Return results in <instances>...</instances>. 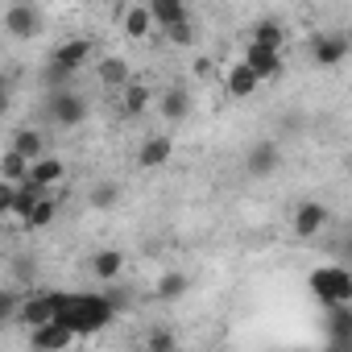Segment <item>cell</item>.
Returning a JSON list of instances; mask_svg holds the SVG:
<instances>
[{
	"label": "cell",
	"instance_id": "cell-10",
	"mask_svg": "<svg viewBox=\"0 0 352 352\" xmlns=\"http://www.w3.org/2000/svg\"><path fill=\"white\" fill-rule=\"evenodd\" d=\"M46 319H54V294L46 290V294H25L21 302H17V323L30 331V327H38V323H46Z\"/></svg>",
	"mask_w": 352,
	"mask_h": 352
},
{
	"label": "cell",
	"instance_id": "cell-2",
	"mask_svg": "<svg viewBox=\"0 0 352 352\" xmlns=\"http://www.w3.org/2000/svg\"><path fill=\"white\" fill-rule=\"evenodd\" d=\"M307 286H311V294H315L323 307H331V302H352V274H348L344 265H319V270H311V274H307Z\"/></svg>",
	"mask_w": 352,
	"mask_h": 352
},
{
	"label": "cell",
	"instance_id": "cell-8",
	"mask_svg": "<svg viewBox=\"0 0 352 352\" xmlns=\"http://www.w3.org/2000/svg\"><path fill=\"white\" fill-rule=\"evenodd\" d=\"M63 179H67V162H63L58 153H38V157L30 162V174H25V183H34V187H42V191L63 187Z\"/></svg>",
	"mask_w": 352,
	"mask_h": 352
},
{
	"label": "cell",
	"instance_id": "cell-24",
	"mask_svg": "<svg viewBox=\"0 0 352 352\" xmlns=\"http://www.w3.org/2000/svg\"><path fill=\"white\" fill-rule=\"evenodd\" d=\"M25 174H30V157H21L17 149L0 153V179L5 183H25Z\"/></svg>",
	"mask_w": 352,
	"mask_h": 352
},
{
	"label": "cell",
	"instance_id": "cell-7",
	"mask_svg": "<svg viewBox=\"0 0 352 352\" xmlns=\"http://www.w3.org/2000/svg\"><path fill=\"white\" fill-rule=\"evenodd\" d=\"M79 336L67 327V323H58V319H46V323H38V327H30V348H38V352H63V348H71Z\"/></svg>",
	"mask_w": 352,
	"mask_h": 352
},
{
	"label": "cell",
	"instance_id": "cell-31",
	"mask_svg": "<svg viewBox=\"0 0 352 352\" xmlns=\"http://www.w3.org/2000/svg\"><path fill=\"white\" fill-rule=\"evenodd\" d=\"M149 348H157V352H170V348H179V340H174L170 331H149V340H145Z\"/></svg>",
	"mask_w": 352,
	"mask_h": 352
},
{
	"label": "cell",
	"instance_id": "cell-28",
	"mask_svg": "<svg viewBox=\"0 0 352 352\" xmlns=\"http://www.w3.org/2000/svg\"><path fill=\"white\" fill-rule=\"evenodd\" d=\"M162 38H166L170 46H179V50L195 46V25H191V17H183V21H174V25H166V30H162Z\"/></svg>",
	"mask_w": 352,
	"mask_h": 352
},
{
	"label": "cell",
	"instance_id": "cell-5",
	"mask_svg": "<svg viewBox=\"0 0 352 352\" xmlns=\"http://www.w3.org/2000/svg\"><path fill=\"white\" fill-rule=\"evenodd\" d=\"M245 67H253V75L261 79V83H274V79H282V50H274V46H261V42H249L245 46V58H241Z\"/></svg>",
	"mask_w": 352,
	"mask_h": 352
},
{
	"label": "cell",
	"instance_id": "cell-18",
	"mask_svg": "<svg viewBox=\"0 0 352 352\" xmlns=\"http://www.w3.org/2000/svg\"><path fill=\"white\" fill-rule=\"evenodd\" d=\"M145 9H149V17H153V30H166V25H174V21L191 17V13H187V0H145Z\"/></svg>",
	"mask_w": 352,
	"mask_h": 352
},
{
	"label": "cell",
	"instance_id": "cell-23",
	"mask_svg": "<svg viewBox=\"0 0 352 352\" xmlns=\"http://www.w3.org/2000/svg\"><path fill=\"white\" fill-rule=\"evenodd\" d=\"M54 220H58V199H54V195L46 191V195H42V199L34 204V212L25 216V228H34V232H38V228H50Z\"/></svg>",
	"mask_w": 352,
	"mask_h": 352
},
{
	"label": "cell",
	"instance_id": "cell-12",
	"mask_svg": "<svg viewBox=\"0 0 352 352\" xmlns=\"http://www.w3.org/2000/svg\"><path fill=\"white\" fill-rule=\"evenodd\" d=\"M153 104H157L162 120L179 124V120H187V112H191V91H187V87H166V91H162Z\"/></svg>",
	"mask_w": 352,
	"mask_h": 352
},
{
	"label": "cell",
	"instance_id": "cell-33",
	"mask_svg": "<svg viewBox=\"0 0 352 352\" xmlns=\"http://www.w3.org/2000/svg\"><path fill=\"white\" fill-rule=\"evenodd\" d=\"M5 112H9V83L0 79V116H5Z\"/></svg>",
	"mask_w": 352,
	"mask_h": 352
},
{
	"label": "cell",
	"instance_id": "cell-11",
	"mask_svg": "<svg viewBox=\"0 0 352 352\" xmlns=\"http://www.w3.org/2000/svg\"><path fill=\"white\" fill-rule=\"evenodd\" d=\"M129 79H133V71H129V63H124L120 54H104V58H96V83H100V87L120 91Z\"/></svg>",
	"mask_w": 352,
	"mask_h": 352
},
{
	"label": "cell",
	"instance_id": "cell-14",
	"mask_svg": "<svg viewBox=\"0 0 352 352\" xmlns=\"http://www.w3.org/2000/svg\"><path fill=\"white\" fill-rule=\"evenodd\" d=\"M50 112H54V120H58L63 129H71V124H79V120L87 116V104H83V96H75V91H54Z\"/></svg>",
	"mask_w": 352,
	"mask_h": 352
},
{
	"label": "cell",
	"instance_id": "cell-6",
	"mask_svg": "<svg viewBox=\"0 0 352 352\" xmlns=\"http://www.w3.org/2000/svg\"><path fill=\"white\" fill-rule=\"evenodd\" d=\"M327 220H331L327 204H319V199H307V204H298V208H294V220H290V228H294V236H298V241H311V236H319V232L327 228Z\"/></svg>",
	"mask_w": 352,
	"mask_h": 352
},
{
	"label": "cell",
	"instance_id": "cell-4",
	"mask_svg": "<svg viewBox=\"0 0 352 352\" xmlns=\"http://www.w3.org/2000/svg\"><path fill=\"white\" fill-rule=\"evenodd\" d=\"M91 54H96V42H91V38H67V42L54 46L50 63H54V71L75 75V71H83V67L91 63Z\"/></svg>",
	"mask_w": 352,
	"mask_h": 352
},
{
	"label": "cell",
	"instance_id": "cell-15",
	"mask_svg": "<svg viewBox=\"0 0 352 352\" xmlns=\"http://www.w3.org/2000/svg\"><path fill=\"white\" fill-rule=\"evenodd\" d=\"M120 30H124L129 42H149V38H153V17H149V9H145V5H129L124 17H120Z\"/></svg>",
	"mask_w": 352,
	"mask_h": 352
},
{
	"label": "cell",
	"instance_id": "cell-30",
	"mask_svg": "<svg viewBox=\"0 0 352 352\" xmlns=\"http://www.w3.org/2000/svg\"><path fill=\"white\" fill-rule=\"evenodd\" d=\"M17 302H21L17 290H5V286H0V327L17 319Z\"/></svg>",
	"mask_w": 352,
	"mask_h": 352
},
{
	"label": "cell",
	"instance_id": "cell-1",
	"mask_svg": "<svg viewBox=\"0 0 352 352\" xmlns=\"http://www.w3.org/2000/svg\"><path fill=\"white\" fill-rule=\"evenodd\" d=\"M112 315H116V307H112L108 294H71V290H54V319L67 323L79 340L104 331V327L112 323Z\"/></svg>",
	"mask_w": 352,
	"mask_h": 352
},
{
	"label": "cell",
	"instance_id": "cell-22",
	"mask_svg": "<svg viewBox=\"0 0 352 352\" xmlns=\"http://www.w3.org/2000/svg\"><path fill=\"white\" fill-rule=\"evenodd\" d=\"M42 195H46L42 187H34V183H17V187H13V208H9V216L25 224V216L34 212V204H38Z\"/></svg>",
	"mask_w": 352,
	"mask_h": 352
},
{
	"label": "cell",
	"instance_id": "cell-9",
	"mask_svg": "<svg viewBox=\"0 0 352 352\" xmlns=\"http://www.w3.org/2000/svg\"><path fill=\"white\" fill-rule=\"evenodd\" d=\"M170 157H174V137H170V133H153V137H145L141 149H137V166H141V170H162Z\"/></svg>",
	"mask_w": 352,
	"mask_h": 352
},
{
	"label": "cell",
	"instance_id": "cell-32",
	"mask_svg": "<svg viewBox=\"0 0 352 352\" xmlns=\"http://www.w3.org/2000/svg\"><path fill=\"white\" fill-rule=\"evenodd\" d=\"M13 187H17V183H5V179H0V220H9V208H13Z\"/></svg>",
	"mask_w": 352,
	"mask_h": 352
},
{
	"label": "cell",
	"instance_id": "cell-3",
	"mask_svg": "<svg viewBox=\"0 0 352 352\" xmlns=\"http://www.w3.org/2000/svg\"><path fill=\"white\" fill-rule=\"evenodd\" d=\"M0 30H5L13 42H34L46 30V21H42V9L34 0H13L5 9V17H0Z\"/></svg>",
	"mask_w": 352,
	"mask_h": 352
},
{
	"label": "cell",
	"instance_id": "cell-19",
	"mask_svg": "<svg viewBox=\"0 0 352 352\" xmlns=\"http://www.w3.org/2000/svg\"><path fill=\"white\" fill-rule=\"evenodd\" d=\"M344 54H348V38H344V34H323V38L315 42V63H319V67H340Z\"/></svg>",
	"mask_w": 352,
	"mask_h": 352
},
{
	"label": "cell",
	"instance_id": "cell-26",
	"mask_svg": "<svg viewBox=\"0 0 352 352\" xmlns=\"http://www.w3.org/2000/svg\"><path fill=\"white\" fill-rule=\"evenodd\" d=\"M278 162H282V153H278L274 141H261V145H253V153H249V170H253V174H270V170H278Z\"/></svg>",
	"mask_w": 352,
	"mask_h": 352
},
{
	"label": "cell",
	"instance_id": "cell-20",
	"mask_svg": "<svg viewBox=\"0 0 352 352\" xmlns=\"http://www.w3.org/2000/svg\"><path fill=\"white\" fill-rule=\"evenodd\" d=\"M327 331H331L336 344L352 340V302H331L327 307Z\"/></svg>",
	"mask_w": 352,
	"mask_h": 352
},
{
	"label": "cell",
	"instance_id": "cell-25",
	"mask_svg": "<svg viewBox=\"0 0 352 352\" xmlns=\"http://www.w3.org/2000/svg\"><path fill=\"white\" fill-rule=\"evenodd\" d=\"M9 149H17L21 157H30V162H34L38 153H46V137H42L38 129H17V133H13V145H9Z\"/></svg>",
	"mask_w": 352,
	"mask_h": 352
},
{
	"label": "cell",
	"instance_id": "cell-16",
	"mask_svg": "<svg viewBox=\"0 0 352 352\" xmlns=\"http://www.w3.org/2000/svg\"><path fill=\"white\" fill-rule=\"evenodd\" d=\"M120 108H124L129 116L149 112V108H153V87H149L145 79H129V83L120 87Z\"/></svg>",
	"mask_w": 352,
	"mask_h": 352
},
{
	"label": "cell",
	"instance_id": "cell-13",
	"mask_svg": "<svg viewBox=\"0 0 352 352\" xmlns=\"http://www.w3.org/2000/svg\"><path fill=\"white\" fill-rule=\"evenodd\" d=\"M257 87H261V79L253 75V67H245V63H232V67L224 71V91H228L232 100H249Z\"/></svg>",
	"mask_w": 352,
	"mask_h": 352
},
{
	"label": "cell",
	"instance_id": "cell-29",
	"mask_svg": "<svg viewBox=\"0 0 352 352\" xmlns=\"http://www.w3.org/2000/svg\"><path fill=\"white\" fill-rule=\"evenodd\" d=\"M87 204H91V208H100V212L116 208V204H120V183H96V187L87 191Z\"/></svg>",
	"mask_w": 352,
	"mask_h": 352
},
{
	"label": "cell",
	"instance_id": "cell-27",
	"mask_svg": "<svg viewBox=\"0 0 352 352\" xmlns=\"http://www.w3.org/2000/svg\"><path fill=\"white\" fill-rule=\"evenodd\" d=\"M249 42H261V46L282 50V46H286V30H282L274 17H265V21H257V25H253V38H249Z\"/></svg>",
	"mask_w": 352,
	"mask_h": 352
},
{
	"label": "cell",
	"instance_id": "cell-21",
	"mask_svg": "<svg viewBox=\"0 0 352 352\" xmlns=\"http://www.w3.org/2000/svg\"><path fill=\"white\" fill-rule=\"evenodd\" d=\"M187 274L183 270H170V274H162L157 278V286H153V298H162V302H179L183 294H187Z\"/></svg>",
	"mask_w": 352,
	"mask_h": 352
},
{
	"label": "cell",
	"instance_id": "cell-17",
	"mask_svg": "<svg viewBox=\"0 0 352 352\" xmlns=\"http://www.w3.org/2000/svg\"><path fill=\"white\" fill-rule=\"evenodd\" d=\"M124 274V253L120 249H100L91 253V278L96 282H116Z\"/></svg>",
	"mask_w": 352,
	"mask_h": 352
}]
</instances>
